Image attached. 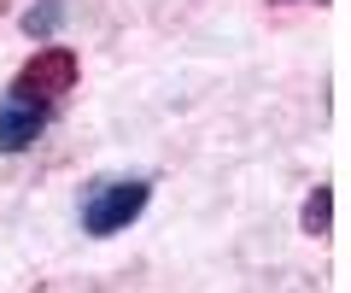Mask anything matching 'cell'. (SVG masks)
Masks as SVG:
<instances>
[{"instance_id":"cell-1","label":"cell","mask_w":351,"mask_h":293,"mask_svg":"<svg viewBox=\"0 0 351 293\" xmlns=\"http://www.w3.org/2000/svg\"><path fill=\"white\" fill-rule=\"evenodd\" d=\"M152 200V182L147 176H129V182H94L82 194V229L88 235H117L129 229Z\"/></svg>"},{"instance_id":"cell-2","label":"cell","mask_w":351,"mask_h":293,"mask_svg":"<svg viewBox=\"0 0 351 293\" xmlns=\"http://www.w3.org/2000/svg\"><path fill=\"white\" fill-rule=\"evenodd\" d=\"M76 77H82V65H76L71 47H36V59L12 77V94L18 100H36V106H59L76 89Z\"/></svg>"},{"instance_id":"cell-3","label":"cell","mask_w":351,"mask_h":293,"mask_svg":"<svg viewBox=\"0 0 351 293\" xmlns=\"http://www.w3.org/2000/svg\"><path fill=\"white\" fill-rule=\"evenodd\" d=\"M53 106H36V100H18V94H6L0 100V153H24V147H36V135L47 129Z\"/></svg>"},{"instance_id":"cell-4","label":"cell","mask_w":351,"mask_h":293,"mask_svg":"<svg viewBox=\"0 0 351 293\" xmlns=\"http://www.w3.org/2000/svg\"><path fill=\"white\" fill-rule=\"evenodd\" d=\"M328 223H334V188H316L304 200V235H328Z\"/></svg>"},{"instance_id":"cell-5","label":"cell","mask_w":351,"mask_h":293,"mask_svg":"<svg viewBox=\"0 0 351 293\" xmlns=\"http://www.w3.org/2000/svg\"><path fill=\"white\" fill-rule=\"evenodd\" d=\"M59 18H64V6H59V0H47L41 12L24 18V30H29V36H53V30H59Z\"/></svg>"},{"instance_id":"cell-6","label":"cell","mask_w":351,"mask_h":293,"mask_svg":"<svg viewBox=\"0 0 351 293\" xmlns=\"http://www.w3.org/2000/svg\"><path fill=\"white\" fill-rule=\"evenodd\" d=\"M316 6H322V0H316Z\"/></svg>"}]
</instances>
